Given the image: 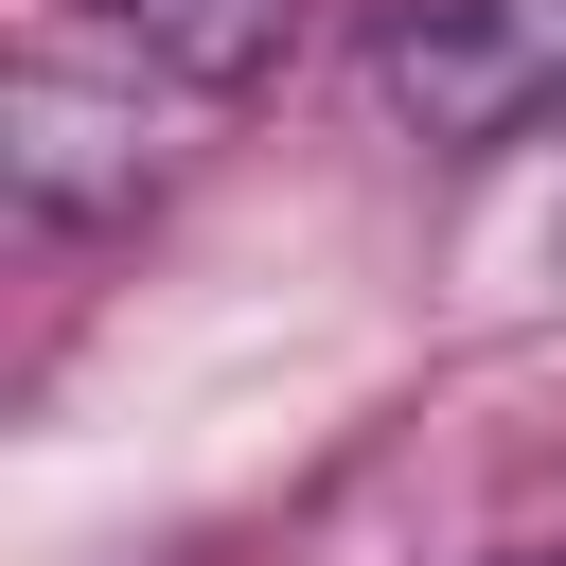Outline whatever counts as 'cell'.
<instances>
[{
  "label": "cell",
  "instance_id": "cell-2",
  "mask_svg": "<svg viewBox=\"0 0 566 566\" xmlns=\"http://www.w3.org/2000/svg\"><path fill=\"white\" fill-rule=\"evenodd\" d=\"M371 106L424 159H495L566 106V0H389L371 18Z\"/></svg>",
  "mask_w": 566,
  "mask_h": 566
},
{
  "label": "cell",
  "instance_id": "cell-4",
  "mask_svg": "<svg viewBox=\"0 0 566 566\" xmlns=\"http://www.w3.org/2000/svg\"><path fill=\"white\" fill-rule=\"evenodd\" d=\"M478 566H566V531H495V548H478Z\"/></svg>",
  "mask_w": 566,
  "mask_h": 566
},
{
  "label": "cell",
  "instance_id": "cell-1",
  "mask_svg": "<svg viewBox=\"0 0 566 566\" xmlns=\"http://www.w3.org/2000/svg\"><path fill=\"white\" fill-rule=\"evenodd\" d=\"M177 124H212V106L53 18V35L18 53V88H0V177H18L35 230H88V212H142V177L177 159Z\"/></svg>",
  "mask_w": 566,
  "mask_h": 566
},
{
  "label": "cell",
  "instance_id": "cell-3",
  "mask_svg": "<svg viewBox=\"0 0 566 566\" xmlns=\"http://www.w3.org/2000/svg\"><path fill=\"white\" fill-rule=\"evenodd\" d=\"M71 35L142 53V71H159V88H195V106H248V88L318 35V0H71Z\"/></svg>",
  "mask_w": 566,
  "mask_h": 566
}]
</instances>
